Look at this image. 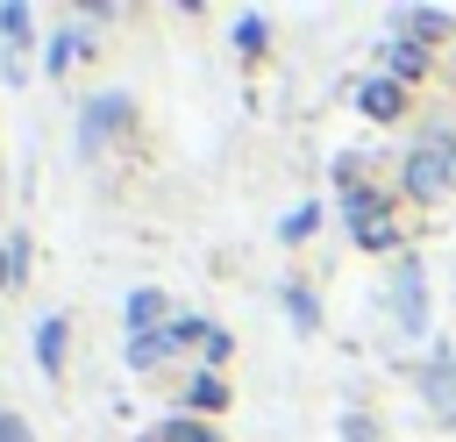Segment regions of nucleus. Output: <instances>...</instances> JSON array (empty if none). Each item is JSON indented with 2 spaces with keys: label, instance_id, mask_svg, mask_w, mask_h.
I'll return each instance as SVG.
<instances>
[{
  "label": "nucleus",
  "instance_id": "1",
  "mask_svg": "<svg viewBox=\"0 0 456 442\" xmlns=\"http://www.w3.org/2000/svg\"><path fill=\"white\" fill-rule=\"evenodd\" d=\"M456 185V150L449 143H420L413 157H406V192L413 200H442Z\"/></svg>",
  "mask_w": 456,
  "mask_h": 442
},
{
  "label": "nucleus",
  "instance_id": "2",
  "mask_svg": "<svg viewBox=\"0 0 456 442\" xmlns=\"http://www.w3.org/2000/svg\"><path fill=\"white\" fill-rule=\"evenodd\" d=\"M399 328L420 335L428 328V292H420V264H399Z\"/></svg>",
  "mask_w": 456,
  "mask_h": 442
},
{
  "label": "nucleus",
  "instance_id": "3",
  "mask_svg": "<svg viewBox=\"0 0 456 442\" xmlns=\"http://www.w3.org/2000/svg\"><path fill=\"white\" fill-rule=\"evenodd\" d=\"M428 399L456 421V364H449V349H435V364H428Z\"/></svg>",
  "mask_w": 456,
  "mask_h": 442
},
{
  "label": "nucleus",
  "instance_id": "4",
  "mask_svg": "<svg viewBox=\"0 0 456 442\" xmlns=\"http://www.w3.org/2000/svg\"><path fill=\"white\" fill-rule=\"evenodd\" d=\"M399 100H406V93H399V78H370V86H363V114H370V121H392V114H399Z\"/></svg>",
  "mask_w": 456,
  "mask_h": 442
},
{
  "label": "nucleus",
  "instance_id": "5",
  "mask_svg": "<svg viewBox=\"0 0 456 442\" xmlns=\"http://www.w3.org/2000/svg\"><path fill=\"white\" fill-rule=\"evenodd\" d=\"M36 356H43V371H50V378L64 371V321H57V314L36 328Z\"/></svg>",
  "mask_w": 456,
  "mask_h": 442
},
{
  "label": "nucleus",
  "instance_id": "6",
  "mask_svg": "<svg viewBox=\"0 0 456 442\" xmlns=\"http://www.w3.org/2000/svg\"><path fill=\"white\" fill-rule=\"evenodd\" d=\"M157 314H164V292H150V285H142V292H128V328H135V335H150V328H157Z\"/></svg>",
  "mask_w": 456,
  "mask_h": 442
},
{
  "label": "nucleus",
  "instance_id": "7",
  "mask_svg": "<svg viewBox=\"0 0 456 442\" xmlns=\"http://www.w3.org/2000/svg\"><path fill=\"white\" fill-rule=\"evenodd\" d=\"M171 342H185V335H178V321H171L164 335H135V349H128V356H135V364H164V356H171Z\"/></svg>",
  "mask_w": 456,
  "mask_h": 442
},
{
  "label": "nucleus",
  "instance_id": "8",
  "mask_svg": "<svg viewBox=\"0 0 456 442\" xmlns=\"http://www.w3.org/2000/svg\"><path fill=\"white\" fill-rule=\"evenodd\" d=\"M356 242L363 250H385V242H399V221L392 214H370V221H356Z\"/></svg>",
  "mask_w": 456,
  "mask_h": 442
},
{
  "label": "nucleus",
  "instance_id": "9",
  "mask_svg": "<svg viewBox=\"0 0 456 442\" xmlns=\"http://www.w3.org/2000/svg\"><path fill=\"white\" fill-rule=\"evenodd\" d=\"M399 29H413V36H442V29H449V14H435V7H406V14H399Z\"/></svg>",
  "mask_w": 456,
  "mask_h": 442
},
{
  "label": "nucleus",
  "instance_id": "10",
  "mask_svg": "<svg viewBox=\"0 0 456 442\" xmlns=\"http://www.w3.org/2000/svg\"><path fill=\"white\" fill-rule=\"evenodd\" d=\"M192 406H200V413L228 406V385H221V378H192Z\"/></svg>",
  "mask_w": 456,
  "mask_h": 442
},
{
  "label": "nucleus",
  "instance_id": "11",
  "mask_svg": "<svg viewBox=\"0 0 456 442\" xmlns=\"http://www.w3.org/2000/svg\"><path fill=\"white\" fill-rule=\"evenodd\" d=\"M385 57H392V71H399V78H413V71H420V43H392Z\"/></svg>",
  "mask_w": 456,
  "mask_h": 442
},
{
  "label": "nucleus",
  "instance_id": "12",
  "mask_svg": "<svg viewBox=\"0 0 456 442\" xmlns=\"http://www.w3.org/2000/svg\"><path fill=\"white\" fill-rule=\"evenodd\" d=\"M164 442H221V435H214V428H200V421H171V428H164Z\"/></svg>",
  "mask_w": 456,
  "mask_h": 442
},
{
  "label": "nucleus",
  "instance_id": "13",
  "mask_svg": "<svg viewBox=\"0 0 456 442\" xmlns=\"http://www.w3.org/2000/svg\"><path fill=\"white\" fill-rule=\"evenodd\" d=\"M0 29H7V43H21V29H28V7H21V0H7V7H0Z\"/></svg>",
  "mask_w": 456,
  "mask_h": 442
},
{
  "label": "nucleus",
  "instance_id": "14",
  "mask_svg": "<svg viewBox=\"0 0 456 442\" xmlns=\"http://www.w3.org/2000/svg\"><path fill=\"white\" fill-rule=\"evenodd\" d=\"M235 43H242V50H264V21L242 14V21H235Z\"/></svg>",
  "mask_w": 456,
  "mask_h": 442
},
{
  "label": "nucleus",
  "instance_id": "15",
  "mask_svg": "<svg viewBox=\"0 0 456 442\" xmlns=\"http://www.w3.org/2000/svg\"><path fill=\"white\" fill-rule=\"evenodd\" d=\"M285 307H292V321H299V328H314V299H306V292H285Z\"/></svg>",
  "mask_w": 456,
  "mask_h": 442
},
{
  "label": "nucleus",
  "instance_id": "16",
  "mask_svg": "<svg viewBox=\"0 0 456 442\" xmlns=\"http://www.w3.org/2000/svg\"><path fill=\"white\" fill-rule=\"evenodd\" d=\"M0 442H28V435H21V421H14V413H0Z\"/></svg>",
  "mask_w": 456,
  "mask_h": 442
},
{
  "label": "nucleus",
  "instance_id": "17",
  "mask_svg": "<svg viewBox=\"0 0 456 442\" xmlns=\"http://www.w3.org/2000/svg\"><path fill=\"white\" fill-rule=\"evenodd\" d=\"M7 278H14V264H7V257H0V285H7Z\"/></svg>",
  "mask_w": 456,
  "mask_h": 442
}]
</instances>
